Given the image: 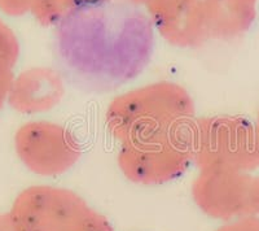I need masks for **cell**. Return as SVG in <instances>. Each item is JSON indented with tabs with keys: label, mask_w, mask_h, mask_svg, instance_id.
<instances>
[{
	"label": "cell",
	"mask_w": 259,
	"mask_h": 231,
	"mask_svg": "<svg viewBox=\"0 0 259 231\" xmlns=\"http://www.w3.org/2000/svg\"><path fill=\"white\" fill-rule=\"evenodd\" d=\"M13 78H15V75L12 73V68L4 65V64H0V109L3 108L4 103L8 101Z\"/></svg>",
	"instance_id": "cell-14"
},
{
	"label": "cell",
	"mask_w": 259,
	"mask_h": 231,
	"mask_svg": "<svg viewBox=\"0 0 259 231\" xmlns=\"http://www.w3.org/2000/svg\"><path fill=\"white\" fill-rule=\"evenodd\" d=\"M105 2L110 0H36L31 13L41 25L51 26L60 22L65 16L74 11L103 4Z\"/></svg>",
	"instance_id": "cell-10"
},
{
	"label": "cell",
	"mask_w": 259,
	"mask_h": 231,
	"mask_svg": "<svg viewBox=\"0 0 259 231\" xmlns=\"http://www.w3.org/2000/svg\"><path fill=\"white\" fill-rule=\"evenodd\" d=\"M188 126L166 135L121 144L117 163L124 177L144 186L163 184L179 178L192 164Z\"/></svg>",
	"instance_id": "cell-4"
},
{
	"label": "cell",
	"mask_w": 259,
	"mask_h": 231,
	"mask_svg": "<svg viewBox=\"0 0 259 231\" xmlns=\"http://www.w3.org/2000/svg\"><path fill=\"white\" fill-rule=\"evenodd\" d=\"M0 231H27L12 212L0 213Z\"/></svg>",
	"instance_id": "cell-15"
},
{
	"label": "cell",
	"mask_w": 259,
	"mask_h": 231,
	"mask_svg": "<svg viewBox=\"0 0 259 231\" xmlns=\"http://www.w3.org/2000/svg\"><path fill=\"white\" fill-rule=\"evenodd\" d=\"M20 56V43L13 30L0 20V64L13 68Z\"/></svg>",
	"instance_id": "cell-11"
},
{
	"label": "cell",
	"mask_w": 259,
	"mask_h": 231,
	"mask_svg": "<svg viewBox=\"0 0 259 231\" xmlns=\"http://www.w3.org/2000/svg\"><path fill=\"white\" fill-rule=\"evenodd\" d=\"M36 0H0V11L8 16H22L31 12Z\"/></svg>",
	"instance_id": "cell-12"
},
{
	"label": "cell",
	"mask_w": 259,
	"mask_h": 231,
	"mask_svg": "<svg viewBox=\"0 0 259 231\" xmlns=\"http://www.w3.org/2000/svg\"><path fill=\"white\" fill-rule=\"evenodd\" d=\"M144 6L158 33L170 45L193 48L209 39L201 0H147Z\"/></svg>",
	"instance_id": "cell-7"
},
{
	"label": "cell",
	"mask_w": 259,
	"mask_h": 231,
	"mask_svg": "<svg viewBox=\"0 0 259 231\" xmlns=\"http://www.w3.org/2000/svg\"><path fill=\"white\" fill-rule=\"evenodd\" d=\"M209 38L235 39L250 29L256 17V0H201Z\"/></svg>",
	"instance_id": "cell-9"
},
{
	"label": "cell",
	"mask_w": 259,
	"mask_h": 231,
	"mask_svg": "<svg viewBox=\"0 0 259 231\" xmlns=\"http://www.w3.org/2000/svg\"><path fill=\"white\" fill-rule=\"evenodd\" d=\"M11 212L27 231H114L106 217L62 187H29L18 194Z\"/></svg>",
	"instance_id": "cell-3"
},
{
	"label": "cell",
	"mask_w": 259,
	"mask_h": 231,
	"mask_svg": "<svg viewBox=\"0 0 259 231\" xmlns=\"http://www.w3.org/2000/svg\"><path fill=\"white\" fill-rule=\"evenodd\" d=\"M254 178L230 168H206L192 183V196L205 214L233 221L254 213L251 191Z\"/></svg>",
	"instance_id": "cell-6"
},
{
	"label": "cell",
	"mask_w": 259,
	"mask_h": 231,
	"mask_svg": "<svg viewBox=\"0 0 259 231\" xmlns=\"http://www.w3.org/2000/svg\"><path fill=\"white\" fill-rule=\"evenodd\" d=\"M254 126H255V133H256V136H258V140H259V108H258V113H256V121H255V124H254Z\"/></svg>",
	"instance_id": "cell-17"
},
{
	"label": "cell",
	"mask_w": 259,
	"mask_h": 231,
	"mask_svg": "<svg viewBox=\"0 0 259 231\" xmlns=\"http://www.w3.org/2000/svg\"><path fill=\"white\" fill-rule=\"evenodd\" d=\"M192 163L200 169L230 168L250 173L259 168V140L255 126L235 115H209L189 124Z\"/></svg>",
	"instance_id": "cell-2"
},
{
	"label": "cell",
	"mask_w": 259,
	"mask_h": 231,
	"mask_svg": "<svg viewBox=\"0 0 259 231\" xmlns=\"http://www.w3.org/2000/svg\"><path fill=\"white\" fill-rule=\"evenodd\" d=\"M194 120V103L178 83L154 82L130 90L110 101L105 126L119 144L166 135Z\"/></svg>",
	"instance_id": "cell-1"
},
{
	"label": "cell",
	"mask_w": 259,
	"mask_h": 231,
	"mask_svg": "<svg viewBox=\"0 0 259 231\" xmlns=\"http://www.w3.org/2000/svg\"><path fill=\"white\" fill-rule=\"evenodd\" d=\"M251 200H253L254 213L259 214V177L254 178L253 191H251Z\"/></svg>",
	"instance_id": "cell-16"
},
{
	"label": "cell",
	"mask_w": 259,
	"mask_h": 231,
	"mask_svg": "<svg viewBox=\"0 0 259 231\" xmlns=\"http://www.w3.org/2000/svg\"><path fill=\"white\" fill-rule=\"evenodd\" d=\"M16 153L30 172L56 177L70 170L82 156V147L64 126L50 121L22 125L15 135Z\"/></svg>",
	"instance_id": "cell-5"
},
{
	"label": "cell",
	"mask_w": 259,
	"mask_h": 231,
	"mask_svg": "<svg viewBox=\"0 0 259 231\" xmlns=\"http://www.w3.org/2000/svg\"><path fill=\"white\" fill-rule=\"evenodd\" d=\"M65 95L61 75L51 68H31L13 78L9 105L22 114L45 113L59 105Z\"/></svg>",
	"instance_id": "cell-8"
},
{
	"label": "cell",
	"mask_w": 259,
	"mask_h": 231,
	"mask_svg": "<svg viewBox=\"0 0 259 231\" xmlns=\"http://www.w3.org/2000/svg\"><path fill=\"white\" fill-rule=\"evenodd\" d=\"M130 2H133V3L135 4H143V6H144L147 0H130Z\"/></svg>",
	"instance_id": "cell-18"
},
{
	"label": "cell",
	"mask_w": 259,
	"mask_h": 231,
	"mask_svg": "<svg viewBox=\"0 0 259 231\" xmlns=\"http://www.w3.org/2000/svg\"><path fill=\"white\" fill-rule=\"evenodd\" d=\"M217 231H259V219L254 216H245L241 218L228 221V223Z\"/></svg>",
	"instance_id": "cell-13"
}]
</instances>
